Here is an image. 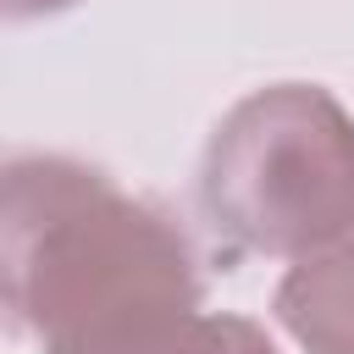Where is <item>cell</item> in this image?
I'll use <instances>...</instances> for the list:
<instances>
[{"label":"cell","mask_w":354,"mask_h":354,"mask_svg":"<svg viewBox=\"0 0 354 354\" xmlns=\"http://www.w3.org/2000/svg\"><path fill=\"white\" fill-rule=\"evenodd\" d=\"M0 299L39 348L199 310L205 266L194 232L105 166L28 149L0 171Z\"/></svg>","instance_id":"6da1fadb"},{"label":"cell","mask_w":354,"mask_h":354,"mask_svg":"<svg viewBox=\"0 0 354 354\" xmlns=\"http://www.w3.org/2000/svg\"><path fill=\"white\" fill-rule=\"evenodd\" d=\"M210 238L254 260H304L354 238V116L321 83H260L221 111L194 166Z\"/></svg>","instance_id":"7a4b0ae2"},{"label":"cell","mask_w":354,"mask_h":354,"mask_svg":"<svg viewBox=\"0 0 354 354\" xmlns=\"http://www.w3.org/2000/svg\"><path fill=\"white\" fill-rule=\"evenodd\" d=\"M271 321L304 354H354V238L293 260L277 277Z\"/></svg>","instance_id":"3957f363"},{"label":"cell","mask_w":354,"mask_h":354,"mask_svg":"<svg viewBox=\"0 0 354 354\" xmlns=\"http://www.w3.org/2000/svg\"><path fill=\"white\" fill-rule=\"evenodd\" d=\"M44 354H282V348L260 321L199 304V310H171V315L83 332V337L50 343Z\"/></svg>","instance_id":"277c9868"},{"label":"cell","mask_w":354,"mask_h":354,"mask_svg":"<svg viewBox=\"0 0 354 354\" xmlns=\"http://www.w3.org/2000/svg\"><path fill=\"white\" fill-rule=\"evenodd\" d=\"M72 6H83V0H0L6 22H44V17H61Z\"/></svg>","instance_id":"5b68a950"}]
</instances>
